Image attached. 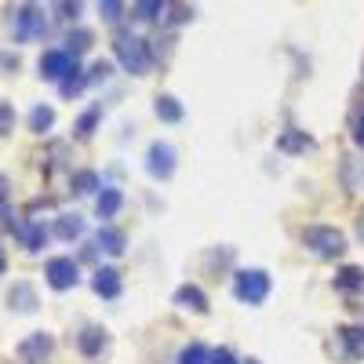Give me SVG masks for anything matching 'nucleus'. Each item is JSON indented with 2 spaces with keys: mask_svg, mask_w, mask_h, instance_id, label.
<instances>
[{
  "mask_svg": "<svg viewBox=\"0 0 364 364\" xmlns=\"http://www.w3.org/2000/svg\"><path fill=\"white\" fill-rule=\"evenodd\" d=\"M178 364H211V353L200 343H193V346H186L178 353Z\"/></svg>",
  "mask_w": 364,
  "mask_h": 364,
  "instance_id": "nucleus-26",
  "label": "nucleus"
},
{
  "mask_svg": "<svg viewBox=\"0 0 364 364\" xmlns=\"http://www.w3.org/2000/svg\"><path fill=\"white\" fill-rule=\"evenodd\" d=\"M91 288H95V295H102V299H117V295H120V273H117L113 266L95 269V277H91Z\"/></svg>",
  "mask_w": 364,
  "mask_h": 364,
  "instance_id": "nucleus-10",
  "label": "nucleus"
},
{
  "mask_svg": "<svg viewBox=\"0 0 364 364\" xmlns=\"http://www.w3.org/2000/svg\"><path fill=\"white\" fill-rule=\"evenodd\" d=\"M51 350H55V339L48 336V331H33L29 339H22L18 357H22L26 364H44V360L51 357Z\"/></svg>",
  "mask_w": 364,
  "mask_h": 364,
  "instance_id": "nucleus-8",
  "label": "nucleus"
},
{
  "mask_svg": "<svg viewBox=\"0 0 364 364\" xmlns=\"http://www.w3.org/2000/svg\"><path fill=\"white\" fill-rule=\"evenodd\" d=\"M113 77V63H106V58H99L95 66H91V73H87V80L91 84H99V80H109Z\"/></svg>",
  "mask_w": 364,
  "mask_h": 364,
  "instance_id": "nucleus-29",
  "label": "nucleus"
},
{
  "mask_svg": "<svg viewBox=\"0 0 364 364\" xmlns=\"http://www.w3.org/2000/svg\"><path fill=\"white\" fill-rule=\"evenodd\" d=\"M80 11H84V0H58V18L73 22V18H77Z\"/></svg>",
  "mask_w": 364,
  "mask_h": 364,
  "instance_id": "nucleus-27",
  "label": "nucleus"
},
{
  "mask_svg": "<svg viewBox=\"0 0 364 364\" xmlns=\"http://www.w3.org/2000/svg\"><path fill=\"white\" fill-rule=\"evenodd\" d=\"M77 346H80L84 357H99V353L106 350V331H102L99 324H87L80 336H77Z\"/></svg>",
  "mask_w": 364,
  "mask_h": 364,
  "instance_id": "nucleus-11",
  "label": "nucleus"
},
{
  "mask_svg": "<svg viewBox=\"0 0 364 364\" xmlns=\"http://www.w3.org/2000/svg\"><path fill=\"white\" fill-rule=\"evenodd\" d=\"M168 4H171V0H135V18L139 22H157Z\"/></svg>",
  "mask_w": 364,
  "mask_h": 364,
  "instance_id": "nucleus-19",
  "label": "nucleus"
},
{
  "mask_svg": "<svg viewBox=\"0 0 364 364\" xmlns=\"http://www.w3.org/2000/svg\"><path fill=\"white\" fill-rule=\"evenodd\" d=\"M95 190H99V175L95 171H77L73 175V193L84 197V193H95Z\"/></svg>",
  "mask_w": 364,
  "mask_h": 364,
  "instance_id": "nucleus-25",
  "label": "nucleus"
},
{
  "mask_svg": "<svg viewBox=\"0 0 364 364\" xmlns=\"http://www.w3.org/2000/svg\"><path fill=\"white\" fill-rule=\"evenodd\" d=\"M99 117H102V106H91L80 120H77V139H91V132H95V124H99Z\"/></svg>",
  "mask_w": 364,
  "mask_h": 364,
  "instance_id": "nucleus-23",
  "label": "nucleus"
},
{
  "mask_svg": "<svg viewBox=\"0 0 364 364\" xmlns=\"http://www.w3.org/2000/svg\"><path fill=\"white\" fill-rule=\"evenodd\" d=\"M120 204H124V193H120L117 186H102V193H99V215L102 219H113L117 211H120Z\"/></svg>",
  "mask_w": 364,
  "mask_h": 364,
  "instance_id": "nucleus-16",
  "label": "nucleus"
},
{
  "mask_svg": "<svg viewBox=\"0 0 364 364\" xmlns=\"http://www.w3.org/2000/svg\"><path fill=\"white\" fill-rule=\"evenodd\" d=\"M154 113H157L161 120H168V124H178V120H182V102H178L175 95H161L157 106H154Z\"/></svg>",
  "mask_w": 364,
  "mask_h": 364,
  "instance_id": "nucleus-20",
  "label": "nucleus"
},
{
  "mask_svg": "<svg viewBox=\"0 0 364 364\" xmlns=\"http://www.w3.org/2000/svg\"><path fill=\"white\" fill-rule=\"evenodd\" d=\"M360 339H364V331H360Z\"/></svg>",
  "mask_w": 364,
  "mask_h": 364,
  "instance_id": "nucleus-37",
  "label": "nucleus"
},
{
  "mask_svg": "<svg viewBox=\"0 0 364 364\" xmlns=\"http://www.w3.org/2000/svg\"><path fill=\"white\" fill-rule=\"evenodd\" d=\"M51 124H55V109L51 106H37L33 113H29V132L44 135V132H51Z\"/></svg>",
  "mask_w": 364,
  "mask_h": 364,
  "instance_id": "nucleus-22",
  "label": "nucleus"
},
{
  "mask_svg": "<svg viewBox=\"0 0 364 364\" xmlns=\"http://www.w3.org/2000/svg\"><path fill=\"white\" fill-rule=\"evenodd\" d=\"M84 233V219L77 215H58V223H55V237H63V240H73V237H80Z\"/></svg>",
  "mask_w": 364,
  "mask_h": 364,
  "instance_id": "nucleus-21",
  "label": "nucleus"
},
{
  "mask_svg": "<svg viewBox=\"0 0 364 364\" xmlns=\"http://www.w3.org/2000/svg\"><path fill=\"white\" fill-rule=\"evenodd\" d=\"M84 84H87V73L80 66H73L63 80H58V91H63V99H73V95H80V91H84Z\"/></svg>",
  "mask_w": 364,
  "mask_h": 364,
  "instance_id": "nucleus-17",
  "label": "nucleus"
},
{
  "mask_svg": "<svg viewBox=\"0 0 364 364\" xmlns=\"http://www.w3.org/2000/svg\"><path fill=\"white\" fill-rule=\"evenodd\" d=\"M245 364H259V360H245Z\"/></svg>",
  "mask_w": 364,
  "mask_h": 364,
  "instance_id": "nucleus-36",
  "label": "nucleus"
},
{
  "mask_svg": "<svg viewBox=\"0 0 364 364\" xmlns=\"http://www.w3.org/2000/svg\"><path fill=\"white\" fill-rule=\"evenodd\" d=\"M211 364H237V357L223 346V350H215V353H211Z\"/></svg>",
  "mask_w": 364,
  "mask_h": 364,
  "instance_id": "nucleus-31",
  "label": "nucleus"
},
{
  "mask_svg": "<svg viewBox=\"0 0 364 364\" xmlns=\"http://www.w3.org/2000/svg\"><path fill=\"white\" fill-rule=\"evenodd\" d=\"M113 51H117V63L124 66L128 73H135V77L149 73V66H154V55H149V44H146L142 37H132V33H117V44H113Z\"/></svg>",
  "mask_w": 364,
  "mask_h": 364,
  "instance_id": "nucleus-1",
  "label": "nucleus"
},
{
  "mask_svg": "<svg viewBox=\"0 0 364 364\" xmlns=\"http://www.w3.org/2000/svg\"><path fill=\"white\" fill-rule=\"evenodd\" d=\"M353 139H357V146L364 149V113L357 117V128H353Z\"/></svg>",
  "mask_w": 364,
  "mask_h": 364,
  "instance_id": "nucleus-33",
  "label": "nucleus"
},
{
  "mask_svg": "<svg viewBox=\"0 0 364 364\" xmlns=\"http://www.w3.org/2000/svg\"><path fill=\"white\" fill-rule=\"evenodd\" d=\"M4 269H8V259H4V248H0V277H4Z\"/></svg>",
  "mask_w": 364,
  "mask_h": 364,
  "instance_id": "nucleus-34",
  "label": "nucleus"
},
{
  "mask_svg": "<svg viewBox=\"0 0 364 364\" xmlns=\"http://www.w3.org/2000/svg\"><path fill=\"white\" fill-rule=\"evenodd\" d=\"M48 33V18L37 4H26L15 11V37L18 41H41Z\"/></svg>",
  "mask_w": 364,
  "mask_h": 364,
  "instance_id": "nucleus-5",
  "label": "nucleus"
},
{
  "mask_svg": "<svg viewBox=\"0 0 364 364\" xmlns=\"http://www.w3.org/2000/svg\"><path fill=\"white\" fill-rule=\"evenodd\" d=\"M302 240H306V248H314L321 259H339L346 252V237L336 226H306L302 230Z\"/></svg>",
  "mask_w": 364,
  "mask_h": 364,
  "instance_id": "nucleus-2",
  "label": "nucleus"
},
{
  "mask_svg": "<svg viewBox=\"0 0 364 364\" xmlns=\"http://www.w3.org/2000/svg\"><path fill=\"white\" fill-rule=\"evenodd\" d=\"M314 142H310V135L306 132H295V128H288L281 139H277V149L281 154H306Z\"/></svg>",
  "mask_w": 364,
  "mask_h": 364,
  "instance_id": "nucleus-14",
  "label": "nucleus"
},
{
  "mask_svg": "<svg viewBox=\"0 0 364 364\" xmlns=\"http://www.w3.org/2000/svg\"><path fill=\"white\" fill-rule=\"evenodd\" d=\"M146 171L154 178H171L175 175V149L168 142H154L146 154Z\"/></svg>",
  "mask_w": 364,
  "mask_h": 364,
  "instance_id": "nucleus-6",
  "label": "nucleus"
},
{
  "mask_svg": "<svg viewBox=\"0 0 364 364\" xmlns=\"http://www.w3.org/2000/svg\"><path fill=\"white\" fill-rule=\"evenodd\" d=\"M15 240H18L26 252H41L44 248V226L22 219V223H15Z\"/></svg>",
  "mask_w": 364,
  "mask_h": 364,
  "instance_id": "nucleus-9",
  "label": "nucleus"
},
{
  "mask_svg": "<svg viewBox=\"0 0 364 364\" xmlns=\"http://www.w3.org/2000/svg\"><path fill=\"white\" fill-rule=\"evenodd\" d=\"M8 193H11V182H8V175L0 171V208L8 204Z\"/></svg>",
  "mask_w": 364,
  "mask_h": 364,
  "instance_id": "nucleus-32",
  "label": "nucleus"
},
{
  "mask_svg": "<svg viewBox=\"0 0 364 364\" xmlns=\"http://www.w3.org/2000/svg\"><path fill=\"white\" fill-rule=\"evenodd\" d=\"M233 295L240 302H248V306L266 302V295H269V273L266 269H240L233 277Z\"/></svg>",
  "mask_w": 364,
  "mask_h": 364,
  "instance_id": "nucleus-3",
  "label": "nucleus"
},
{
  "mask_svg": "<svg viewBox=\"0 0 364 364\" xmlns=\"http://www.w3.org/2000/svg\"><path fill=\"white\" fill-rule=\"evenodd\" d=\"M73 66H77V58H73L70 51H63V48L41 55V77H44V80H63Z\"/></svg>",
  "mask_w": 364,
  "mask_h": 364,
  "instance_id": "nucleus-7",
  "label": "nucleus"
},
{
  "mask_svg": "<svg viewBox=\"0 0 364 364\" xmlns=\"http://www.w3.org/2000/svg\"><path fill=\"white\" fill-rule=\"evenodd\" d=\"M15 128V106L0 99V135H8Z\"/></svg>",
  "mask_w": 364,
  "mask_h": 364,
  "instance_id": "nucleus-28",
  "label": "nucleus"
},
{
  "mask_svg": "<svg viewBox=\"0 0 364 364\" xmlns=\"http://www.w3.org/2000/svg\"><path fill=\"white\" fill-rule=\"evenodd\" d=\"M91 41H95V37H91V29H70V33H66V48L63 51H70L73 58L77 55H84V51H91Z\"/></svg>",
  "mask_w": 364,
  "mask_h": 364,
  "instance_id": "nucleus-18",
  "label": "nucleus"
},
{
  "mask_svg": "<svg viewBox=\"0 0 364 364\" xmlns=\"http://www.w3.org/2000/svg\"><path fill=\"white\" fill-rule=\"evenodd\" d=\"M357 237H360V240H364V215H360V219H357Z\"/></svg>",
  "mask_w": 364,
  "mask_h": 364,
  "instance_id": "nucleus-35",
  "label": "nucleus"
},
{
  "mask_svg": "<svg viewBox=\"0 0 364 364\" xmlns=\"http://www.w3.org/2000/svg\"><path fill=\"white\" fill-rule=\"evenodd\" d=\"M360 284H364V273H360L357 266L339 269V277H336V288H339V291H353V288H360Z\"/></svg>",
  "mask_w": 364,
  "mask_h": 364,
  "instance_id": "nucleus-24",
  "label": "nucleus"
},
{
  "mask_svg": "<svg viewBox=\"0 0 364 364\" xmlns=\"http://www.w3.org/2000/svg\"><path fill=\"white\" fill-rule=\"evenodd\" d=\"M120 8H124V0H99V11L106 22H117L120 18Z\"/></svg>",
  "mask_w": 364,
  "mask_h": 364,
  "instance_id": "nucleus-30",
  "label": "nucleus"
},
{
  "mask_svg": "<svg viewBox=\"0 0 364 364\" xmlns=\"http://www.w3.org/2000/svg\"><path fill=\"white\" fill-rule=\"evenodd\" d=\"M8 302H11V310H18V314H33V310H37V291L18 281V284L8 291Z\"/></svg>",
  "mask_w": 364,
  "mask_h": 364,
  "instance_id": "nucleus-13",
  "label": "nucleus"
},
{
  "mask_svg": "<svg viewBox=\"0 0 364 364\" xmlns=\"http://www.w3.org/2000/svg\"><path fill=\"white\" fill-rule=\"evenodd\" d=\"M44 277H48V284H51L55 291H70V288H77V281H80V266H77L73 259H66V255H58V259H48Z\"/></svg>",
  "mask_w": 364,
  "mask_h": 364,
  "instance_id": "nucleus-4",
  "label": "nucleus"
},
{
  "mask_svg": "<svg viewBox=\"0 0 364 364\" xmlns=\"http://www.w3.org/2000/svg\"><path fill=\"white\" fill-rule=\"evenodd\" d=\"M95 245H99L102 252H109V255H120L128 240H124V233H120L117 226H102V230H99V237H95Z\"/></svg>",
  "mask_w": 364,
  "mask_h": 364,
  "instance_id": "nucleus-15",
  "label": "nucleus"
},
{
  "mask_svg": "<svg viewBox=\"0 0 364 364\" xmlns=\"http://www.w3.org/2000/svg\"><path fill=\"white\" fill-rule=\"evenodd\" d=\"M175 306L193 310V314H204V310H208V295H204L197 284H182V288L175 291Z\"/></svg>",
  "mask_w": 364,
  "mask_h": 364,
  "instance_id": "nucleus-12",
  "label": "nucleus"
}]
</instances>
